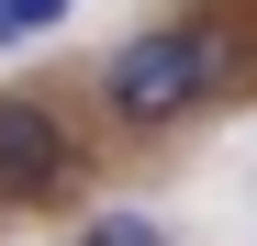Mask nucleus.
I'll return each mask as SVG.
<instances>
[{
  "instance_id": "f03ea898",
  "label": "nucleus",
  "mask_w": 257,
  "mask_h": 246,
  "mask_svg": "<svg viewBox=\"0 0 257 246\" xmlns=\"http://www.w3.org/2000/svg\"><path fill=\"white\" fill-rule=\"evenodd\" d=\"M67 179H78L67 123L34 101V90H0V201H56Z\"/></svg>"
},
{
  "instance_id": "7ed1b4c3",
  "label": "nucleus",
  "mask_w": 257,
  "mask_h": 246,
  "mask_svg": "<svg viewBox=\"0 0 257 246\" xmlns=\"http://www.w3.org/2000/svg\"><path fill=\"white\" fill-rule=\"evenodd\" d=\"M78 246H168V224H157V213H101Z\"/></svg>"
},
{
  "instance_id": "39448f33",
  "label": "nucleus",
  "mask_w": 257,
  "mask_h": 246,
  "mask_svg": "<svg viewBox=\"0 0 257 246\" xmlns=\"http://www.w3.org/2000/svg\"><path fill=\"white\" fill-rule=\"evenodd\" d=\"M0 45H12V23H0Z\"/></svg>"
},
{
  "instance_id": "20e7f679",
  "label": "nucleus",
  "mask_w": 257,
  "mask_h": 246,
  "mask_svg": "<svg viewBox=\"0 0 257 246\" xmlns=\"http://www.w3.org/2000/svg\"><path fill=\"white\" fill-rule=\"evenodd\" d=\"M78 12V0H0V23H12V45H23V34H56Z\"/></svg>"
},
{
  "instance_id": "f257e3e1",
  "label": "nucleus",
  "mask_w": 257,
  "mask_h": 246,
  "mask_svg": "<svg viewBox=\"0 0 257 246\" xmlns=\"http://www.w3.org/2000/svg\"><path fill=\"white\" fill-rule=\"evenodd\" d=\"M224 78H235V56H224L212 23H157V34H123V45H112L101 101L157 135V123H190L201 101H224Z\"/></svg>"
}]
</instances>
